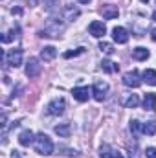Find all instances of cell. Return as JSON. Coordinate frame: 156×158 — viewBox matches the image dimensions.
I'll use <instances>...</instances> for the list:
<instances>
[{
    "label": "cell",
    "mask_w": 156,
    "mask_h": 158,
    "mask_svg": "<svg viewBox=\"0 0 156 158\" xmlns=\"http://www.w3.org/2000/svg\"><path fill=\"white\" fill-rule=\"evenodd\" d=\"M101 15H103V19L112 20V19H116L119 15V9H117V6H103L101 7Z\"/></svg>",
    "instance_id": "11"
},
{
    "label": "cell",
    "mask_w": 156,
    "mask_h": 158,
    "mask_svg": "<svg viewBox=\"0 0 156 158\" xmlns=\"http://www.w3.org/2000/svg\"><path fill=\"white\" fill-rule=\"evenodd\" d=\"M138 105H140V99H138L136 94H130V98L125 101V107H127V109H134V107H138Z\"/></svg>",
    "instance_id": "19"
},
{
    "label": "cell",
    "mask_w": 156,
    "mask_h": 158,
    "mask_svg": "<svg viewBox=\"0 0 156 158\" xmlns=\"http://www.w3.org/2000/svg\"><path fill=\"white\" fill-rule=\"evenodd\" d=\"M40 74V64H39V59H35V57H31L28 63H26V76L30 79L37 77Z\"/></svg>",
    "instance_id": "7"
},
{
    "label": "cell",
    "mask_w": 156,
    "mask_h": 158,
    "mask_svg": "<svg viewBox=\"0 0 156 158\" xmlns=\"http://www.w3.org/2000/svg\"><path fill=\"white\" fill-rule=\"evenodd\" d=\"M153 20H156V11L153 13Z\"/></svg>",
    "instance_id": "29"
},
{
    "label": "cell",
    "mask_w": 156,
    "mask_h": 158,
    "mask_svg": "<svg viewBox=\"0 0 156 158\" xmlns=\"http://www.w3.org/2000/svg\"><path fill=\"white\" fill-rule=\"evenodd\" d=\"M132 57H134L136 61H147V59H149V50L143 48V46H138V48L132 50Z\"/></svg>",
    "instance_id": "12"
},
{
    "label": "cell",
    "mask_w": 156,
    "mask_h": 158,
    "mask_svg": "<svg viewBox=\"0 0 156 158\" xmlns=\"http://www.w3.org/2000/svg\"><path fill=\"white\" fill-rule=\"evenodd\" d=\"M83 50H84V48H77V50H74V52H66L64 57H66V59H70V57H77V55L83 53Z\"/></svg>",
    "instance_id": "23"
},
{
    "label": "cell",
    "mask_w": 156,
    "mask_h": 158,
    "mask_svg": "<svg viewBox=\"0 0 156 158\" xmlns=\"http://www.w3.org/2000/svg\"><path fill=\"white\" fill-rule=\"evenodd\" d=\"M145 156L147 158H156V147H147V149H145Z\"/></svg>",
    "instance_id": "24"
},
{
    "label": "cell",
    "mask_w": 156,
    "mask_h": 158,
    "mask_svg": "<svg viewBox=\"0 0 156 158\" xmlns=\"http://www.w3.org/2000/svg\"><path fill=\"white\" fill-rule=\"evenodd\" d=\"M6 64H9L11 68H17V66H20L22 64V50L20 48H15V50H9L7 53H6Z\"/></svg>",
    "instance_id": "3"
},
{
    "label": "cell",
    "mask_w": 156,
    "mask_h": 158,
    "mask_svg": "<svg viewBox=\"0 0 156 158\" xmlns=\"http://www.w3.org/2000/svg\"><path fill=\"white\" fill-rule=\"evenodd\" d=\"M79 17V9H74V7H66V20H72Z\"/></svg>",
    "instance_id": "22"
},
{
    "label": "cell",
    "mask_w": 156,
    "mask_h": 158,
    "mask_svg": "<svg viewBox=\"0 0 156 158\" xmlns=\"http://www.w3.org/2000/svg\"><path fill=\"white\" fill-rule=\"evenodd\" d=\"M90 94H92V90H90L88 86H76V88L72 90V96L77 99L79 103H84V101H88Z\"/></svg>",
    "instance_id": "8"
},
{
    "label": "cell",
    "mask_w": 156,
    "mask_h": 158,
    "mask_svg": "<svg viewBox=\"0 0 156 158\" xmlns=\"http://www.w3.org/2000/svg\"><path fill=\"white\" fill-rule=\"evenodd\" d=\"M33 147H35V151H37L39 155H44V156H48V155H51V153H53V142H51V140H50V136H48V134H44V132H40V134L35 136Z\"/></svg>",
    "instance_id": "1"
},
{
    "label": "cell",
    "mask_w": 156,
    "mask_h": 158,
    "mask_svg": "<svg viewBox=\"0 0 156 158\" xmlns=\"http://www.w3.org/2000/svg\"><path fill=\"white\" fill-rule=\"evenodd\" d=\"M142 132L143 134H154L156 132V121H147V123H142Z\"/></svg>",
    "instance_id": "17"
},
{
    "label": "cell",
    "mask_w": 156,
    "mask_h": 158,
    "mask_svg": "<svg viewBox=\"0 0 156 158\" xmlns=\"http://www.w3.org/2000/svg\"><path fill=\"white\" fill-rule=\"evenodd\" d=\"M143 81H145L147 85H153V86H156V70H153V68H147V70L143 72Z\"/></svg>",
    "instance_id": "15"
},
{
    "label": "cell",
    "mask_w": 156,
    "mask_h": 158,
    "mask_svg": "<svg viewBox=\"0 0 156 158\" xmlns=\"http://www.w3.org/2000/svg\"><path fill=\"white\" fill-rule=\"evenodd\" d=\"M151 39L156 42V28H153V30H151Z\"/></svg>",
    "instance_id": "27"
},
{
    "label": "cell",
    "mask_w": 156,
    "mask_h": 158,
    "mask_svg": "<svg viewBox=\"0 0 156 158\" xmlns=\"http://www.w3.org/2000/svg\"><path fill=\"white\" fill-rule=\"evenodd\" d=\"M112 158H125V156H123V153H119V151H114V153H112Z\"/></svg>",
    "instance_id": "26"
},
{
    "label": "cell",
    "mask_w": 156,
    "mask_h": 158,
    "mask_svg": "<svg viewBox=\"0 0 156 158\" xmlns=\"http://www.w3.org/2000/svg\"><path fill=\"white\" fill-rule=\"evenodd\" d=\"M55 55H57V50L53 46H46V48L40 50V59L42 61H51V59H55Z\"/></svg>",
    "instance_id": "13"
},
{
    "label": "cell",
    "mask_w": 156,
    "mask_h": 158,
    "mask_svg": "<svg viewBox=\"0 0 156 158\" xmlns=\"http://www.w3.org/2000/svg\"><path fill=\"white\" fill-rule=\"evenodd\" d=\"M88 31H90V35H92V37H96V39H101V37H105V33H107V28H105V24H103L101 20H94V22H90V26H88Z\"/></svg>",
    "instance_id": "6"
},
{
    "label": "cell",
    "mask_w": 156,
    "mask_h": 158,
    "mask_svg": "<svg viewBox=\"0 0 156 158\" xmlns=\"http://www.w3.org/2000/svg\"><path fill=\"white\" fill-rule=\"evenodd\" d=\"M99 50H101V52H105L107 55H110V53L114 52V50H112V44H110V42H105V40H103V42H99Z\"/></svg>",
    "instance_id": "20"
},
{
    "label": "cell",
    "mask_w": 156,
    "mask_h": 158,
    "mask_svg": "<svg viewBox=\"0 0 156 158\" xmlns=\"http://www.w3.org/2000/svg\"><path fill=\"white\" fill-rule=\"evenodd\" d=\"M154 107H156V94H145V98H143V109L153 110Z\"/></svg>",
    "instance_id": "14"
},
{
    "label": "cell",
    "mask_w": 156,
    "mask_h": 158,
    "mask_svg": "<svg viewBox=\"0 0 156 158\" xmlns=\"http://www.w3.org/2000/svg\"><path fill=\"white\" fill-rule=\"evenodd\" d=\"M142 2H149V0H142Z\"/></svg>",
    "instance_id": "30"
},
{
    "label": "cell",
    "mask_w": 156,
    "mask_h": 158,
    "mask_svg": "<svg viewBox=\"0 0 156 158\" xmlns=\"http://www.w3.org/2000/svg\"><path fill=\"white\" fill-rule=\"evenodd\" d=\"M70 125L68 123H61V125H55V134H59V136H63V138H68L70 136Z\"/></svg>",
    "instance_id": "16"
},
{
    "label": "cell",
    "mask_w": 156,
    "mask_h": 158,
    "mask_svg": "<svg viewBox=\"0 0 156 158\" xmlns=\"http://www.w3.org/2000/svg\"><path fill=\"white\" fill-rule=\"evenodd\" d=\"M123 85L125 86H130V88H138L142 85V79H140V74L136 70H130L123 76Z\"/></svg>",
    "instance_id": "5"
},
{
    "label": "cell",
    "mask_w": 156,
    "mask_h": 158,
    "mask_svg": "<svg viewBox=\"0 0 156 158\" xmlns=\"http://www.w3.org/2000/svg\"><path fill=\"white\" fill-rule=\"evenodd\" d=\"M101 68L105 70V72H109V74H114V72H117V64L116 63H112V61H103L101 63Z\"/></svg>",
    "instance_id": "18"
},
{
    "label": "cell",
    "mask_w": 156,
    "mask_h": 158,
    "mask_svg": "<svg viewBox=\"0 0 156 158\" xmlns=\"http://www.w3.org/2000/svg\"><path fill=\"white\" fill-rule=\"evenodd\" d=\"M33 142H35V136H33V132H31L30 129H26V131H22V132L18 134V143H20V145L28 147V145L33 143Z\"/></svg>",
    "instance_id": "10"
},
{
    "label": "cell",
    "mask_w": 156,
    "mask_h": 158,
    "mask_svg": "<svg viewBox=\"0 0 156 158\" xmlns=\"http://www.w3.org/2000/svg\"><path fill=\"white\" fill-rule=\"evenodd\" d=\"M112 37H114V40H116L117 44H125V42L129 40V33H127V30H125V28L116 26V28L112 30Z\"/></svg>",
    "instance_id": "9"
},
{
    "label": "cell",
    "mask_w": 156,
    "mask_h": 158,
    "mask_svg": "<svg viewBox=\"0 0 156 158\" xmlns=\"http://www.w3.org/2000/svg\"><path fill=\"white\" fill-rule=\"evenodd\" d=\"M64 109H66V101H64L63 98H55V99H51V101L48 103L46 112L51 114V116H61V114L64 112Z\"/></svg>",
    "instance_id": "2"
},
{
    "label": "cell",
    "mask_w": 156,
    "mask_h": 158,
    "mask_svg": "<svg viewBox=\"0 0 156 158\" xmlns=\"http://www.w3.org/2000/svg\"><path fill=\"white\" fill-rule=\"evenodd\" d=\"M130 132H132V134H140V132H142V123L136 121V119H132V121H130Z\"/></svg>",
    "instance_id": "21"
},
{
    "label": "cell",
    "mask_w": 156,
    "mask_h": 158,
    "mask_svg": "<svg viewBox=\"0 0 156 158\" xmlns=\"http://www.w3.org/2000/svg\"><path fill=\"white\" fill-rule=\"evenodd\" d=\"M9 40H13V31H9V33H4V35H2V42H9Z\"/></svg>",
    "instance_id": "25"
},
{
    "label": "cell",
    "mask_w": 156,
    "mask_h": 158,
    "mask_svg": "<svg viewBox=\"0 0 156 158\" xmlns=\"http://www.w3.org/2000/svg\"><path fill=\"white\" fill-rule=\"evenodd\" d=\"M79 2H81V4H88L90 0H79Z\"/></svg>",
    "instance_id": "28"
},
{
    "label": "cell",
    "mask_w": 156,
    "mask_h": 158,
    "mask_svg": "<svg viewBox=\"0 0 156 158\" xmlns=\"http://www.w3.org/2000/svg\"><path fill=\"white\" fill-rule=\"evenodd\" d=\"M92 94H94V99H96V101H103V99L107 98V94H109V83L97 81V83L94 85V88H92Z\"/></svg>",
    "instance_id": "4"
}]
</instances>
